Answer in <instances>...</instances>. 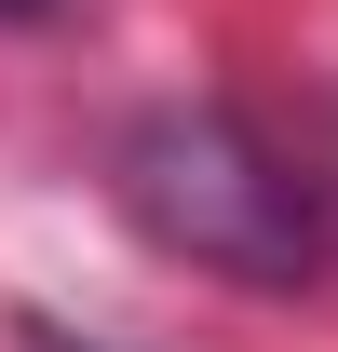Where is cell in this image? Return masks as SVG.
Segmentation results:
<instances>
[{
  "label": "cell",
  "mask_w": 338,
  "mask_h": 352,
  "mask_svg": "<svg viewBox=\"0 0 338 352\" xmlns=\"http://www.w3.org/2000/svg\"><path fill=\"white\" fill-rule=\"evenodd\" d=\"M27 352H109V339H68V325H27Z\"/></svg>",
  "instance_id": "cell-2"
},
{
  "label": "cell",
  "mask_w": 338,
  "mask_h": 352,
  "mask_svg": "<svg viewBox=\"0 0 338 352\" xmlns=\"http://www.w3.org/2000/svg\"><path fill=\"white\" fill-rule=\"evenodd\" d=\"M109 190H122V217L190 271H230L257 298H311L338 271V190L297 163L284 135H257L244 109H135L122 149H109Z\"/></svg>",
  "instance_id": "cell-1"
},
{
  "label": "cell",
  "mask_w": 338,
  "mask_h": 352,
  "mask_svg": "<svg viewBox=\"0 0 338 352\" xmlns=\"http://www.w3.org/2000/svg\"><path fill=\"white\" fill-rule=\"evenodd\" d=\"M0 14H14V28H54V14H68V0H0Z\"/></svg>",
  "instance_id": "cell-3"
}]
</instances>
